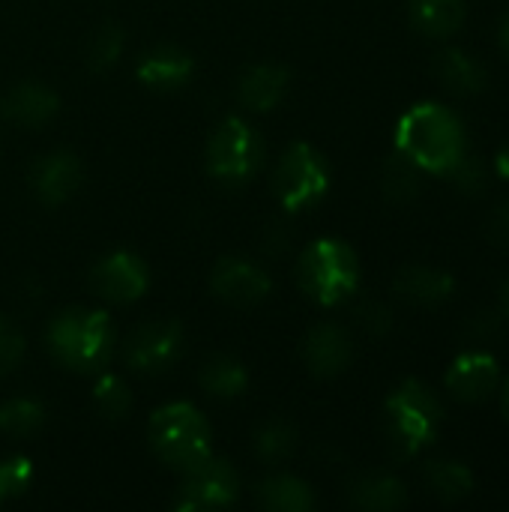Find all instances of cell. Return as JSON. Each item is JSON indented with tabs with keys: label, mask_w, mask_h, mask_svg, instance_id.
<instances>
[{
	"label": "cell",
	"mask_w": 509,
	"mask_h": 512,
	"mask_svg": "<svg viewBox=\"0 0 509 512\" xmlns=\"http://www.w3.org/2000/svg\"><path fill=\"white\" fill-rule=\"evenodd\" d=\"M150 447L174 471H192L210 459V426L189 402H174L150 417Z\"/></svg>",
	"instance_id": "obj_5"
},
{
	"label": "cell",
	"mask_w": 509,
	"mask_h": 512,
	"mask_svg": "<svg viewBox=\"0 0 509 512\" xmlns=\"http://www.w3.org/2000/svg\"><path fill=\"white\" fill-rule=\"evenodd\" d=\"M423 480H426L429 492L444 504H459L474 492L471 468L456 462V459H432V462H426Z\"/></svg>",
	"instance_id": "obj_23"
},
{
	"label": "cell",
	"mask_w": 509,
	"mask_h": 512,
	"mask_svg": "<svg viewBox=\"0 0 509 512\" xmlns=\"http://www.w3.org/2000/svg\"><path fill=\"white\" fill-rule=\"evenodd\" d=\"M198 384L204 387V393L210 396H219V399H234L246 390L249 384V375H246V366L228 354H216L210 357L201 372H198Z\"/></svg>",
	"instance_id": "obj_24"
},
{
	"label": "cell",
	"mask_w": 509,
	"mask_h": 512,
	"mask_svg": "<svg viewBox=\"0 0 509 512\" xmlns=\"http://www.w3.org/2000/svg\"><path fill=\"white\" fill-rule=\"evenodd\" d=\"M423 168H417L408 156H402L399 150L384 162V174H381V189L387 195V201L393 204H411L420 198L423 192Z\"/></svg>",
	"instance_id": "obj_25"
},
{
	"label": "cell",
	"mask_w": 509,
	"mask_h": 512,
	"mask_svg": "<svg viewBox=\"0 0 509 512\" xmlns=\"http://www.w3.org/2000/svg\"><path fill=\"white\" fill-rule=\"evenodd\" d=\"M450 177H453L456 189L462 195H468V198H480L489 189V183H492V174H489L486 162L477 159V156H468V153L459 159V165L450 171Z\"/></svg>",
	"instance_id": "obj_30"
},
{
	"label": "cell",
	"mask_w": 509,
	"mask_h": 512,
	"mask_svg": "<svg viewBox=\"0 0 509 512\" xmlns=\"http://www.w3.org/2000/svg\"><path fill=\"white\" fill-rule=\"evenodd\" d=\"M492 237L501 243V246H509V198L504 204H498V210L492 213Z\"/></svg>",
	"instance_id": "obj_35"
},
{
	"label": "cell",
	"mask_w": 509,
	"mask_h": 512,
	"mask_svg": "<svg viewBox=\"0 0 509 512\" xmlns=\"http://www.w3.org/2000/svg\"><path fill=\"white\" fill-rule=\"evenodd\" d=\"M291 84V72L285 66L276 63H261L252 66L240 75L237 81V99L249 108V111H270L276 108Z\"/></svg>",
	"instance_id": "obj_18"
},
{
	"label": "cell",
	"mask_w": 509,
	"mask_h": 512,
	"mask_svg": "<svg viewBox=\"0 0 509 512\" xmlns=\"http://www.w3.org/2000/svg\"><path fill=\"white\" fill-rule=\"evenodd\" d=\"M351 507L369 512H393L408 507V489L390 474H363L348 486Z\"/></svg>",
	"instance_id": "obj_20"
},
{
	"label": "cell",
	"mask_w": 509,
	"mask_h": 512,
	"mask_svg": "<svg viewBox=\"0 0 509 512\" xmlns=\"http://www.w3.org/2000/svg\"><path fill=\"white\" fill-rule=\"evenodd\" d=\"M498 42H501V51L509 57V12L504 15V21H501V30H498Z\"/></svg>",
	"instance_id": "obj_38"
},
{
	"label": "cell",
	"mask_w": 509,
	"mask_h": 512,
	"mask_svg": "<svg viewBox=\"0 0 509 512\" xmlns=\"http://www.w3.org/2000/svg\"><path fill=\"white\" fill-rule=\"evenodd\" d=\"M396 150L426 174H450L468 153V132L447 105L420 102L399 117Z\"/></svg>",
	"instance_id": "obj_1"
},
{
	"label": "cell",
	"mask_w": 509,
	"mask_h": 512,
	"mask_svg": "<svg viewBox=\"0 0 509 512\" xmlns=\"http://www.w3.org/2000/svg\"><path fill=\"white\" fill-rule=\"evenodd\" d=\"M303 360L315 378L342 375L354 360V345H351L348 330L339 324H330V321L312 327L303 339Z\"/></svg>",
	"instance_id": "obj_13"
},
{
	"label": "cell",
	"mask_w": 509,
	"mask_h": 512,
	"mask_svg": "<svg viewBox=\"0 0 509 512\" xmlns=\"http://www.w3.org/2000/svg\"><path fill=\"white\" fill-rule=\"evenodd\" d=\"M297 282L318 306H339L342 300L354 297L360 288L357 252L336 237L315 240L300 255Z\"/></svg>",
	"instance_id": "obj_4"
},
{
	"label": "cell",
	"mask_w": 509,
	"mask_h": 512,
	"mask_svg": "<svg viewBox=\"0 0 509 512\" xmlns=\"http://www.w3.org/2000/svg\"><path fill=\"white\" fill-rule=\"evenodd\" d=\"M147 282V264L132 252H114L90 273V288L108 303H135L147 291Z\"/></svg>",
	"instance_id": "obj_10"
},
{
	"label": "cell",
	"mask_w": 509,
	"mask_h": 512,
	"mask_svg": "<svg viewBox=\"0 0 509 512\" xmlns=\"http://www.w3.org/2000/svg\"><path fill=\"white\" fill-rule=\"evenodd\" d=\"M24 351H27V342H24L21 330L9 318L0 315V378L12 375L21 366Z\"/></svg>",
	"instance_id": "obj_32"
},
{
	"label": "cell",
	"mask_w": 509,
	"mask_h": 512,
	"mask_svg": "<svg viewBox=\"0 0 509 512\" xmlns=\"http://www.w3.org/2000/svg\"><path fill=\"white\" fill-rule=\"evenodd\" d=\"M30 186H33V192H36V198L42 204L57 207L72 192H78V186H81V162L66 150L48 153L33 165Z\"/></svg>",
	"instance_id": "obj_16"
},
{
	"label": "cell",
	"mask_w": 509,
	"mask_h": 512,
	"mask_svg": "<svg viewBox=\"0 0 509 512\" xmlns=\"http://www.w3.org/2000/svg\"><path fill=\"white\" fill-rule=\"evenodd\" d=\"M435 75L453 96H477L489 81L486 66L462 48H444L435 57Z\"/></svg>",
	"instance_id": "obj_19"
},
{
	"label": "cell",
	"mask_w": 509,
	"mask_h": 512,
	"mask_svg": "<svg viewBox=\"0 0 509 512\" xmlns=\"http://www.w3.org/2000/svg\"><path fill=\"white\" fill-rule=\"evenodd\" d=\"M327 186L330 168L324 156L306 141H294L273 171V192L288 213H303L315 207L324 198Z\"/></svg>",
	"instance_id": "obj_7"
},
{
	"label": "cell",
	"mask_w": 509,
	"mask_h": 512,
	"mask_svg": "<svg viewBox=\"0 0 509 512\" xmlns=\"http://www.w3.org/2000/svg\"><path fill=\"white\" fill-rule=\"evenodd\" d=\"M255 501L264 510L273 512H309L315 507V492L300 477L276 474V477H267V480L258 483Z\"/></svg>",
	"instance_id": "obj_22"
},
{
	"label": "cell",
	"mask_w": 509,
	"mask_h": 512,
	"mask_svg": "<svg viewBox=\"0 0 509 512\" xmlns=\"http://www.w3.org/2000/svg\"><path fill=\"white\" fill-rule=\"evenodd\" d=\"M195 72V60L177 45H156L138 60V81L153 90H177Z\"/></svg>",
	"instance_id": "obj_17"
},
{
	"label": "cell",
	"mask_w": 509,
	"mask_h": 512,
	"mask_svg": "<svg viewBox=\"0 0 509 512\" xmlns=\"http://www.w3.org/2000/svg\"><path fill=\"white\" fill-rule=\"evenodd\" d=\"M126 45V36H123V27L114 24V21H105L96 27V33L90 36L87 42V66L93 72H105L117 63L120 51Z\"/></svg>",
	"instance_id": "obj_27"
},
{
	"label": "cell",
	"mask_w": 509,
	"mask_h": 512,
	"mask_svg": "<svg viewBox=\"0 0 509 512\" xmlns=\"http://www.w3.org/2000/svg\"><path fill=\"white\" fill-rule=\"evenodd\" d=\"M45 426V411L33 399H9L0 408V432L9 438H30Z\"/></svg>",
	"instance_id": "obj_26"
},
{
	"label": "cell",
	"mask_w": 509,
	"mask_h": 512,
	"mask_svg": "<svg viewBox=\"0 0 509 512\" xmlns=\"http://www.w3.org/2000/svg\"><path fill=\"white\" fill-rule=\"evenodd\" d=\"M30 480H33V462L30 459H24V456L3 459L0 462V504L24 495Z\"/></svg>",
	"instance_id": "obj_31"
},
{
	"label": "cell",
	"mask_w": 509,
	"mask_h": 512,
	"mask_svg": "<svg viewBox=\"0 0 509 512\" xmlns=\"http://www.w3.org/2000/svg\"><path fill=\"white\" fill-rule=\"evenodd\" d=\"M213 294L228 306H258L270 294V276L246 258H222L213 270Z\"/></svg>",
	"instance_id": "obj_12"
},
{
	"label": "cell",
	"mask_w": 509,
	"mask_h": 512,
	"mask_svg": "<svg viewBox=\"0 0 509 512\" xmlns=\"http://www.w3.org/2000/svg\"><path fill=\"white\" fill-rule=\"evenodd\" d=\"M408 15L414 30L432 39H447L462 30L468 18V0H411Z\"/></svg>",
	"instance_id": "obj_21"
},
{
	"label": "cell",
	"mask_w": 509,
	"mask_h": 512,
	"mask_svg": "<svg viewBox=\"0 0 509 512\" xmlns=\"http://www.w3.org/2000/svg\"><path fill=\"white\" fill-rule=\"evenodd\" d=\"M498 381H501V369H498V360L489 354V351H465L459 354L447 375H444V384H447V393L465 405H477V402H486L495 390H498Z\"/></svg>",
	"instance_id": "obj_11"
},
{
	"label": "cell",
	"mask_w": 509,
	"mask_h": 512,
	"mask_svg": "<svg viewBox=\"0 0 509 512\" xmlns=\"http://www.w3.org/2000/svg\"><path fill=\"white\" fill-rule=\"evenodd\" d=\"M384 411H387V438L393 450L405 459L417 456L423 447H429L441 435L444 405L438 393L417 378L402 381L390 393Z\"/></svg>",
	"instance_id": "obj_3"
},
{
	"label": "cell",
	"mask_w": 509,
	"mask_h": 512,
	"mask_svg": "<svg viewBox=\"0 0 509 512\" xmlns=\"http://www.w3.org/2000/svg\"><path fill=\"white\" fill-rule=\"evenodd\" d=\"M456 291V279L441 270V267H429V264H411L405 270L396 273L393 282V294L417 309H435L444 306Z\"/></svg>",
	"instance_id": "obj_14"
},
{
	"label": "cell",
	"mask_w": 509,
	"mask_h": 512,
	"mask_svg": "<svg viewBox=\"0 0 509 512\" xmlns=\"http://www.w3.org/2000/svg\"><path fill=\"white\" fill-rule=\"evenodd\" d=\"M60 108V99L51 87L39 81H21L0 99V114L21 129H39L45 126Z\"/></svg>",
	"instance_id": "obj_15"
},
{
	"label": "cell",
	"mask_w": 509,
	"mask_h": 512,
	"mask_svg": "<svg viewBox=\"0 0 509 512\" xmlns=\"http://www.w3.org/2000/svg\"><path fill=\"white\" fill-rule=\"evenodd\" d=\"M354 315H357V324L372 336H384L393 330V312L381 300H363Z\"/></svg>",
	"instance_id": "obj_34"
},
{
	"label": "cell",
	"mask_w": 509,
	"mask_h": 512,
	"mask_svg": "<svg viewBox=\"0 0 509 512\" xmlns=\"http://www.w3.org/2000/svg\"><path fill=\"white\" fill-rule=\"evenodd\" d=\"M495 171H498L501 180H509V141L498 150V156H495Z\"/></svg>",
	"instance_id": "obj_36"
},
{
	"label": "cell",
	"mask_w": 509,
	"mask_h": 512,
	"mask_svg": "<svg viewBox=\"0 0 509 512\" xmlns=\"http://www.w3.org/2000/svg\"><path fill=\"white\" fill-rule=\"evenodd\" d=\"M264 162L261 135L240 117H225L207 141V171L225 186L249 183Z\"/></svg>",
	"instance_id": "obj_6"
},
{
	"label": "cell",
	"mask_w": 509,
	"mask_h": 512,
	"mask_svg": "<svg viewBox=\"0 0 509 512\" xmlns=\"http://www.w3.org/2000/svg\"><path fill=\"white\" fill-rule=\"evenodd\" d=\"M294 444H297V432L285 420H270V423H264L255 432V453L264 462H282V459H288L291 450H294Z\"/></svg>",
	"instance_id": "obj_29"
},
{
	"label": "cell",
	"mask_w": 509,
	"mask_h": 512,
	"mask_svg": "<svg viewBox=\"0 0 509 512\" xmlns=\"http://www.w3.org/2000/svg\"><path fill=\"white\" fill-rule=\"evenodd\" d=\"M237 492H240V480H237L234 465L210 456L198 468L186 471V480L180 486L174 507L183 512L222 510V507L234 504Z\"/></svg>",
	"instance_id": "obj_9"
},
{
	"label": "cell",
	"mask_w": 509,
	"mask_h": 512,
	"mask_svg": "<svg viewBox=\"0 0 509 512\" xmlns=\"http://www.w3.org/2000/svg\"><path fill=\"white\" fill-rule=\"evenodd\" d=\"M48 351L51 357L81 375L99 372L114 351V324L108 312L72 306L54 315L48 324Z\"/></svg>",
	"instance_id": "obj_2"
},
{
	"label": "cell",
	"mask_w": 509,
	"mask_h": 512,
	"mask_svg": "<svg viewBox=\"0 0 509 512\" xmlns=\"http://www.w3.org/2000/svg\"><path fill=\"white\" fill-rule=\"evenodd\" d=\"M183 354V327L180 321H147L135 327L123 342V357L129 369L162 375Z\"/></svg>",
	"instance_id": "obj_8"
},
{
	"label": "cell",
	"mask_w": 509,
	"mask_h": 512,
	"mask_svg": "<svg viewBox=\"0 0 509 512\" xmlns=\"http://www.w3.org/2000/svg\"><path fill=\"white\" fill-rule=\"evenodd\" d=\"M498 309L504 312V318H509V276L504 279L501 291H498Z\"/></svg>",
	"instance_id": "obj_37"
},
{
	"label": "cell",
	"mask_w": 509,
	"mask_h": 512,
	"mask_svg": "<svg viewBox=\"0 0 509 512\" xmlns=\"http://www.w3.org/2000/svg\"><path fill=\"white\" fill-rule=\"evenodd\" d=\"M504 333V312L498 309H480V312H474L468 321H465V336L471 339V342H480V345H486V342H492V339H498Z\"/></svg>",
	"instance_id": "obj_33"
},
{
	"label": "cell",
	"mask_w": 509,
	"mask_h": 512,
	"mask_svg": "<svg viewBox=\"0 0 509 512\" xmlns=\"http://www.w3.org/2000/svg\"><path fill=\"white\" fill-rule=\"evenodd\" d=\"M501 411H504V417H507L509 423V381L504 384V393H501Z\"/></svg>",
	"instance_id": "obj_39"
},
{
	"label": "cell",
	"mask_w": 509,
	"mask_h": 512,
	"mask_svg": "<svg viewBox=\"0 0 509 512\" xmlns=\"http://www.w3.org/2000/svg\"><path fill=\"white\" fill-rule=\"evenodd\" d=\"M93 408L105 420H123L132 408V393L123 378L117 375H102L93 387Z\"/></svg>",
	"instance_id": "obj_28"
}]
</instances>
